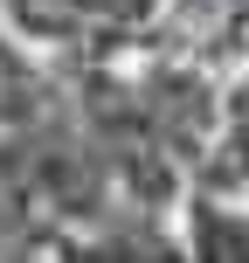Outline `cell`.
Wrapping results in <instances>:
<instances>
[{"label":"cell","instance_id":"cell-1","mask_svg":"<svg viewBox=\"0 0 249 263\" xmlns=\"http://www.w3.org/2000/svg\"><path fill=\"white\" fill-rule=\"evenodd\" d=\"M228 166H236V180L249 187V97L228 104Z\"/></svg>","mask_w":249,"mask_h":263},{"label":"cell","instance_id":"cell-2","mask_svg":"<svg viewBox=\"0 0 249 263\" xmlns=\"http://www.w3.org/2000/svg\"><path fill=\"white\" fill-rule=\"evenodd\" d=\"M7 7H14V14H28V21H35V14H42V7H55V0H7Z\"/></svg>","mask_w":249,"mask_h":263}]
</instances>
